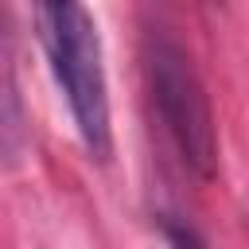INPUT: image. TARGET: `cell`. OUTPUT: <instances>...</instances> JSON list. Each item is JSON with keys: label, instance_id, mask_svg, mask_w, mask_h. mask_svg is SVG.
Here are the masks:
<instances>
[{"label": "cell", "instance_id": "1", "mask_svg": "<svg viewBox=\"0 0 249 249\" xmlns=\"http://www.w3.org/2000/svg\"><path fill=\"white\" fill-rule=\"evenodd\" d=\"M35 27L86 152L105 163L113 156V117H109L101 35L93 16L74 0H51L35 8Z\"/></svg>", "mask_w": 249, "mask_h": 249}, {"label": "cell", "instance_id": "2", "mask_svg": "<svg viewBox=\"0 0 249 249\" xmlns=\"http://www.w3.org/2000/svg\"><path fill=\"white\" fill-rule=\"evenodd\" d=\"M148 86H152L160 124H163L167 140L175 144L179 160L187 163V171H195L198 179H214L218 132H214L210 97H206V86L191 62V54L167 35L148 39Z\"/></svg>", "mask_w": 249, "mask_h": 249}, {"label": "cell", "instance_id": "3", "mask_svg": "<svg viewBox=\"0 0 249 249\" xmlns=\"http://www.w3.org/2000/svg\"><path fill=\"white\" fill-rule=\"evenodd\" d=\"M160 233H163L167 249H210L206 237L191 222H183L179 214H160Z\"/></svg>", "mask_w": 249, "mask_h": 249}]
</instances>
